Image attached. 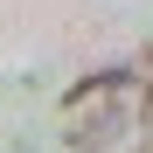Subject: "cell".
<instances>
[{"label": "cell", "instance_id": "obj_1", "mask_svg": "<svg viewBox=\"0 0 153 153\" xmlns=\"http://www.w3.org/2000/svg\"><path fill=\"white\" fill-rule=\"evenodd\" d=\"M118 84H125V70H105V76H91V84H76L63 97V111H70V146L76 153H105L118 132H125V105H118Z\"/></svg>", "mask_w": 153, "mask_h": 153}, {"label": "cell", "instance_id": "obj_2", "mask_svg": "<svg viewBox=\"0 0 153 153\" xmlns=\"http://www.w3.org/2000/svg\"><path fill=\"white\" fill-rule=\"evenodd\" d=\"M139 125H146V132H153V91L139 97Z\"/></svg>", "mask_w": 153, "mask_h": 153}]
</instances>
